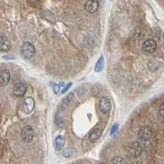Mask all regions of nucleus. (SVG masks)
<instances>
[{"label":"nucleus","mask_w":164,"mask_h":164,"mask_svg":"<svg viewBox=\"0 0 164 164\" xmlns=\"http://www.w3.org/2000/svg\"><path fill=\"white\" fill-rule=\"evenodd\" d=\"M159 113L161 116H162L164 118V103H162V104H161V106L159 108Z\"/></svg>","instance_id":"obj_19"},{"label":"nucleus","mask_w":164,"mask_h":164,"mask_svg":"<svg viewBox=\"0 0 164 164\" xmlns=\"http://www.w3.org/2000/svg\"><path fill=\"white\" fill-rule=\"evenodd\" d=\"M118 128V125H115L113 127H112V131H111V134H114L115 132H116V130Z\"/></svg>","instance_id":"obj_21"},{"label":"nucleus","mask_w":164,"mask_h":164,"mask_svg":"<svg viewBox=\"0 0 164 164\" xmlns=\"http://www.w3.org/2000/svg\"><path fill=\"white\" fill-rule=\"evenodd\" d=\"M34 106H35V102L33 98L31 97L26 98L22 102V110L26 114H30L33 110Z\"/></svg>","instance_id":"obj_3"},{"label":"nucleus","mask_w":164,"mask_h":164,"mask_svg":"<svg viewBox=\"0 0 164 164\" xmlns=\"http://www.w3.org/2000/svg\"><path fill=\"white\" fill-rule=\"evenodd\" d=\"M98 7H99L98 0H87L85 5V9L89 13L96 12L98 9Z\"/></svg>","instance_id":"obj_8"},{"label":"nucleus","mask_w":164,"mask_h":164,"mask_svg":"<svg viewBox=\"0 0 164 164\" xmlns=\"http://www.w3.org/2000/svg\"><path fill=\"white\" fill-rule=\"evenodd\" d=\"M110 164H124V160L120 156H115L114 158H112Z\"/></svg>","instance_id":"obj_15"},{"label":"nucleus","mask_w":164,"mask_h":164,"mask_svg":"<svg viewBox=\"0 0 164 164\" xmlns=\"http://www.w3.org/2000/svg\"><path fill=\"white\" fill-rule=\"evenodd\" d=\"M73 155H74V151L70 148H67L66 150H64V151H63V156L66 157V158L70 157Z\"/></svg>","instance_id":"obj_18"},{"label":"nucleus","mask_w":164,"mask_h":164,"mask_svg":"<svg viewBox=\"0 0 164 164\" xmlns=\"http://www.w3.org/2000/svg\"><path fill=\"white\" fill-rule=\"evenodd\" d=\"M152 136V130L149 127H142L138 131V137L144 141L149 140Z\"/></svg>","instance_id":"obj_7"},{"label":"nucleus","mask_w":164,"mask_h":164,"mask_svg":"<svg viewBox=\"0 0 164 164\" xmlns=\"http://www.w3.org/2000/svg\"><path fill=\"white\" fill-rule=\"evenodd\" d=\"M0 46H1V51H8L10 49V43L7 37L5 36H1L0 38Z\"/></svg>","instance_id":"obj_12"},{"label":"nucleus","mask_w":164,"mask_h":164,"mask_svg":"<svg viewBox=\"0 0 164 164\" xmlns=\"http://www.w3.org/2000/svg\"><path fill=\"white\" fill-rule=\"evenodd\" d=\"M132 164H141V162L139 160H135L132 162Z\"/></svg>","instance_id":"obj_23"},{"label":"nucleus","mask_w":164,"mask_h":164,"mask_svg":"<svg viewBox=\"0 0 164 164\" xmlns=\"http://www.w3.org/2000/svg\"><path fill=\"white\" fill-rule=\"evenodd\" d=\"M103 133V130L101 128H95L92 130L91 133L89 134V141L92 143L96 142L99 138L101 137Z\"/></svg>","instance_id":"obj_10"},{"label":"nucleus","mask_w":164,"mask_h":164,"mask_svg":"<svg viewBox=\"0 0 164 164\" xmlns=\"http://www.w3.org/2000/svg\"><path fill=\"white\" fill-rule=\"evenodd\" d=\"M73 98H74V94H73V93H69V94L67 96L66 98L63 99V101H62V102H63L64 104H67V105H68V104H69V103L72 102Z\"/></svg>","instance_id":"obj_16"},{"label":"nucleus","mask_w":164,"mask_h":164,"mask_svg":"<svg viewBox=\"0 0 164 164\" xmlns=\"http://www.w3.org/2000/svg\"><path fill=\"white\" fill-rule=\"evenodd\" d=\"M55 121H56V124L58 125V127H62V126H63V120H62V117L59 115V114H57L56 115V118H55Z\"/></svg>","instance_id":"obj_17"},{"label":"nucleus","mask_w":164,"mask_h":164,"mask_svg":"<svg viewBox=\"0 0 164 164\" xmlns=\"http://www.w3.org/2000/svg\"><path fill=\"white\" fill-rule=\"evenodd\" d=\"M59 89H60V86L58 85V84H54L53 85V91L55 93L59 92Z\"/></svg>","instance_id":"obj_20"},{"label":"nucleus","mask_w":164,"mask_h":164,"mask_svg":"<svg viewBox=\"0 0 164 164\" xmlns=\"http://www.w3.org/2000/svg\"><path fill=\"white\" fill-rule=\"evenodd\" d=\"M27 91V87L26 85L22 83H17L14 85V94L16 97H22L25 95Z\"/></svg>","instance_id":"obj_9"},{"label":"nucleus","mask_w":164,"mask_h":164,"mask_svg":"<svg viewBox=\"0 0 164 164\" xmlns=\"http://www.w3.org/2000/svg\"><path fill=\"white\" fill-rule=\"evenodd\" d=\"M64 144H65V138L62 135H58V137L56 138L55 139V142H54V145L57 151H60L62 150L63 146H64Z\"/></svg>","instance_id":"obj_13"},{"label":"nucleus","mask_w":164,"mask_h":164,"mask_svg":"<svg viewBox=\"0 0 164 164\" xmlns=\"http://www.w3.org/2000/svg\"><path fill=\"white\" fill-rule=\"evenodd\" d=\"M10 80V74L8 69H3L1 71V85L3 86L7 85Z\"/></svg>","instance_id":"obj_11"},{"label":"nucleus","mask_w":164,"mask_h":164,"mask_svg":"<svg viewBox=\"0 0 164 164\" xmlns=\"http://www.w3.org/2000/svg\"><path fill=\"white\" fill-rule=\"evenodd\" d=\"M22 53L23 57L26 58H31L34 56L35 54V49L34 46L29 43V42H25L22 45Z\"/></svg>","instance_id":"obj_1"},{"label":"nucleus","mask_w":164,"mask_h":164,"mask_svg":"<svg viewBox=\"0 0 164 164\" xmlns=\"http://www.w3.org/2000/svg\"><path fill=\"white\" fill-rule=\"evenodd\" d=\"M103 65H104V59L103 57H100V58L98 60V62L95 65V71L100 72L102 71L103 68Z\"/></svg>","instance_id":"obj_14"},{"label":"nucleus","mask_w":164,"mask_h":164,"mask_svg":"<svg viewBox=\"0 0 164 164\" xmlns=\"http://www.w3.org/2000/svg\"><path fill=\"white\" fill-rule=\"evenodd\" d=\"M111 109V102L108 97H103L99 101V110L103 114H108Z\"/></svg>","instance_id":"obj_4"},{"label":"nucleus","mask_w":164,"mask_h":164,"mask_svg":"<svg viewBox=\"0 0 164 164\" xmlns=\"http://www.w3.org/2000/svg\"><path fill=\"white\" fill-rule=\"evenodd\" d=\"M143 50L147 53H153L156 49V43L153 39L145 40L143 44Z\"/></svg>","instance_id":"obj_6"},{"label":"nucleus","mask_w":164,"mask_h":164,"mask_svg":"<svg viewBox=\"0 0 164 164\" xmlns=\"http://www.w3.org/2000/svg\"><path fill=\"white\" fill-rule=\"evenodd\" d=\"M71 85H72L71 83H69V84L67 86H65V87H64V89H63V90L62 91V93H64L65 92H67V91H68V89L69 87H70V86H71Z\"/></svg>","instance_id":"obj_22"},{"label":"nucleus","mask_w":164,"mask_h":164,"mask_svg":"<svg viewBox=\"0 0 164 164\" xmlns=\"http://www.w3.org/2000/svg\"><path fill=\"white\" fill-rule=\"evenodd\" d=\"M34 136V133H33V129L30 126H26L25 127H23L22 130V133H21V137H22V140L24 142L29 143L31 142Z\"/></svg>","instance_id":"obj_2"},{"label":"nucleus","mask_w":164,"mask_h":164,"mask_svg":"<svg viewBox=\"0 0 164 164\" xmlns=\"http://www.w3.org/2000/svg\"><path fill=\"white\" fill-rule=\"evenodd\" d=\"M142 153V147L138 142H133L129 147V154L133 156V158L139 157V155Z\"/></svg>","instance_id":"obj_5"}]
</instances>
